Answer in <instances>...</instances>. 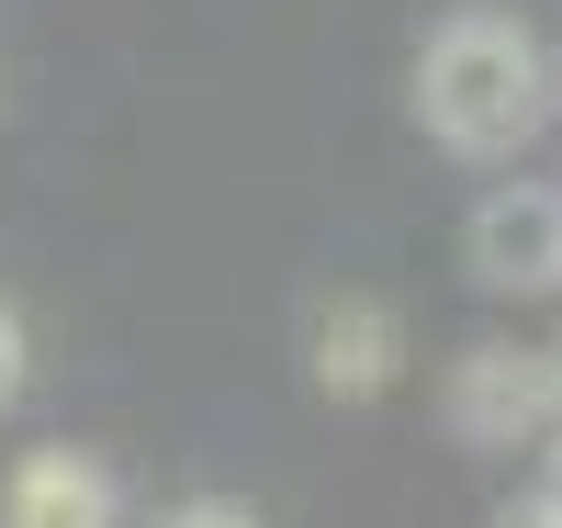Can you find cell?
Returning <instances> with one entry per match:
<instances>
[{
	"instance_id": "1",
	"label": "cell",
	"mask_w": 562,
	"mask_h": 528,
	"mask_svg": "<svg viewBox=\"0 0 562 528\" xmlns=\"http://www.w3.org/2000/svg\"><path fill=\"white\" fill-rule=\"evenodd\" d=\"M551 113V68L529 23L506 12H450L428 34V57H416V124L439 135L450 158H518Z\"/></svg>"
},
{
	"instance_id": "2",
	"label": "cell",
	"mask_w": 562,
	"mask_h": 528,
	"mask_svg": "<svg viewBox=\"0 0 562 528\" xmlns=\"http://www.w3.org/2000/svg\"><path fill=\"white\" fill-rule=\"evenodd\" d=\"M450 439H473V450H551L562 439V349H461Z\"/></svg>"
},
{
	"instance_id": "3",
	"label": "cell",
	"mask_w": 562,
	"mask_h": 528,
	"mask_svg": "<svg viewBox=\"0 0 562 528\" xmlns=\"http://www.w3.org/2000/svg\"><path fill=\"white\" fill-rule=\"evenodd\" d=\"M304 371H315V394H338V405H383L394 371H405V315L383 293H326L315 326H304Z\"/></svg>"
},
{
	"instance_id": "4",
	"label": "cell",
	"mask_w": 562,
	"mask_h": 528,
	"mask_svg": "<svg viewBox=\"0 0 562 528\" xmlns=\"http://www.w3.org/2000/svg\"><path fill=\"white\" fill-rule=\"evenodd\" d=\"M461 259L484 293H562V191H484Z\"/></svg>"
},
{
	"instance_id": "5",
	"label": "cell",
	"mask_w": 562,
	"mask_h": 528,
	"mask_svg": "<svg viewBox=\"0 0 562 528\" xmlns=\"http://www.w3.org/2000/svg\"><path fill=\"white\" fill-rule=\"evenodd\" d=\"M0 528H124V495L90 450H34L0 484Z\"/></svg>"
},
{
	"instance_id": "6",
	"label": "cell",
	"mask_w": 562,
	"mask_h": 528,
	"mask_svg": "<svg viewBox=\"0 0 562 528\" xmlns=\"http://www.w3.org/2000/svg\"><path fill=\"white\" fill-rule=\"evenodd\" d=\"M23 394H34V315L0 293V416H12Z\"/></svg>"
},
{
	"instance_id": "7",
	"label": "cell",
	"mask_w": 562,
	"mask_h": 528,
	"mask_svg": "<svg viewBox=\"0 0 562 528\" xmlns=\"http://www.w3.org/2000/svg\"><path fill=\"white\" fill-rule=\"evenodd\" d=\"M158 528H259V517H248L237 495H192V506H169Z\"/></svg>"
},
{
	"instance_id": "8",
	"label": "cell",
	"mask_w": 562,
	"mask_h": 528,
	"mask_svg": "<svg viewBox=\"0 0 562 528\" xmlns=\"http://www.w3.org/2000/svg\"><path fill=\"white\" fill-rule=\"evenodd\" d=\"M495 528H562V506H540V495H529V506H506Z\"/></svg>"
},
{
	"instance_id": "9",
	"label": "cell",
	"mask_w": 562,
	"mask_h": 528,
	"mask_svg": "<svg viewBox=\"0 0 562 528\" xmlns=\"http://www.w3.org/2000/svg\"><path fill=\"white\" fill-rule=\"evenodd\" d=\"M540 506H562V439H551V461H540Z\"/></svg>"
}]
</instances>
